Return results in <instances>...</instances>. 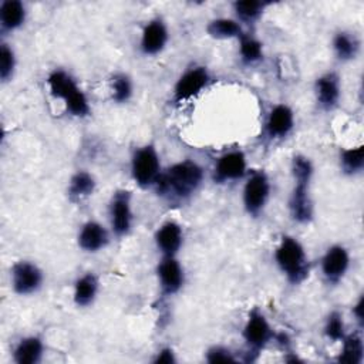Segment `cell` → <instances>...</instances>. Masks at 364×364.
I'll return each instance as SVG.
<instances>
[{
	"label": "cell",
	"instance_id": "7c38bea8",
	"mask_svg": "<svg viewBox=\"0 0 364 364\" xmlns=\"http://www.w3.org/2000/svg\"><path fill=\"white\" fill-rule=\"evenodd\" d=\"M350 267V253L343 245L330 246L320 262L323 279L328 284H338Z\"/></svg>",
	"mask_w": 364,
	"mask_h": 364
},
{
	"label": "cell",
	"instance_id": "7402d4cb",
	"mask_svg": "<svg viewBox=\"0 0 364 364\" xmlns=\"http://www.w3.org/2000/svg\"><path fill=\"white\" fill-rule=\"evenodd\" d=\"M97 188L95 178L87 171H77L68 182L67 195L71 202H81L90 198Z\"/></svg>",
	"mask_w": 364,
	"mask_h": 364
},
{
	"label": "cell",
	"instance_id": "4316f807",
	"mask_svg": "<svg viewBox=\"0 0 364 364\" xmlns=\"http://www.w3.org/2000/svg\"><path fill=\"white\" fill-rule=\"evenodd\" d=\"M239 55L242 63L246 65H253L263 60V43L253 37L252 34L245 33L239 40Z\"/></svg>",
	"mask_w": 364,
	"mask_h": 364
},
{
	"label": "cell",
	"instance_id": "277c9868",
	"mask_svg": "<svg viewBox=\"0 0 364 364\" xmlns=\"http://www.w3.org/2000/svg\"><path fill=\"white\" fill-rule=\"evenodd\" d=\"M274 262L290 284L303 283L310 272V263L303 245L293 236L284 235L274 250Z\"/></svg>",
	"mask_w": 364,
	"mask_h": 364
},
{
	"label": "cell",
	"instance_id": "9a60e30c",
	"mask_svg": "<svg viewBox=\"0 0 364 364\" xmlns=\"http://www.w3.org/2000/svg\"><path fill=\"white\" fill-rule=\"evenodd\" d=\"M168 40L169 33L165 21L161 17H154L141 31L139 48L144 55H156L165 50Z\"/></svg>",
	"mask_w": 364,
	"mask_h": 364
},
{
	"label": "cell",
	"instance_id": "f546056e",
	"mask_svg": "<svg viewBox=\"0 0 364 364\" xmlns=\"http://www.w3.org/2000/svg\"><path fill=\"white\" fill-rule=\"evenodd\" d=\"M17 65V58L13 47L7 43H1L0 46V80L3 84L10 82L14 77Z\"/></svg>",
	"mask_w": 364,
	"mask_h": 364
},
{
	"label": "cell",
	"instance_id": "3957f363",
	"mask_svg": "<svg viewBox=\"0 0 364 364\" xmlns=\"http://www.w3.org/2000/svg\"><path fill=\"white\" fill-rule=\"evenodd\" d=\"M50 94L64 102L67 114L75 118H85L91 114V105L85 92L77 81L64 70L55 68L47 77Z\"/></svg>",
	"mask_w": 364,
	"mask_h": 364
},
{
	"label": "cell",
	"instance_id": "5bb4252c",
	"mask_svg": "<svg viewBox=\"0 0 364 364\" xmlns=\"http://www.w3.org/2000/svg\"><path fill=\"white\" fill-rule=\"evenodd\" d=\"M294 128V112L287 104H276L267 114L264 134L270 141L287 138Z\"/></svg>",
	"mask_w": 364,
	"mask_h": 364
},
{
	"label": "cell",
	"instance_id": "2e32d148",
	"mask_svg": "<svg viewBox=\"0 0 364 364\" xmlns=\"http://www.w3.org/2000/svg\"><path fill=\"white\" fill-rule=\"evenodd\" d=\"M314 95L317 105L323 111H331L338 105L340 95H341V85L340 77L333 73H324L314 81Z\"/></svg>",
	"mask_w": 364,
	"mask_h": 364
},
{
	"label": "cell",
	"instance_id": "5b68a950",
	"mask_svg": "<svg viewBox=\"0 0 364 364\" xmlns=\"http://www.w3.org/2000/svg\"><path fill=\"white\" fill-rule=\"evenodd\" d=\"M161 172V158L155 145L146 144L134 151L131 156V176L141 189L154 188Z\"/></svg>",
	"mask_w": 364,
	"mask_h": 364
},
{
	"label": "cell",
	"instance_id": "44dd1931",
	"mask_svg": "<svg viewBox=\"0 0 364 364\" xmlns=\"http://www.w3.org/2000/svg\"><path fill=\"white\" fill-rule=\"evenodd\" d=\"M98 290H100L98 277L91 272L84 273L74 282V287H73L74 304L77 307L91 306L97 299Z\"/></svg>",
	"mask_w": 364,
	"mask_h": 364
},
{
	"label": "cell",
	"instance_id": "ba28073f",
	"mask_svg": "<svg viewBox=\"0 0 364 364\" xmlns=\"http://www.w3.org/2000/svg\"><path fill=\"white\" fill-rule=\"evenodd\" d=\"M108 216L111 232L124 237L129 235L134 223V212H132V195L127 189H117L108 203Z\"/></svg>",
	"mask_w": 364,
	"mask_h": 364
},
{
	"label": "cell",
	"instance_id": "cb8c5ba5",
	"mask_svg": "<svg viewBox=\"0 0 364 364\" xmlns=\"http://www.w3.org/2000/svg\"><path fill=\"white\" fill-rule=\"evenodd\" d=\"M270 4V1L260 0H237L232 3V9L235 13V18L240 24H255Z\"/></svg>",
	"mask_w": 364,
	"mask_h": 364
},
{
	"label": "cell",
	"instance_id": "4fadbf2b",
	"mask_svg": "<svg viewBox=\"0 0 364 364\" xmlns=\"http://www.w3.org/2000/svg\"><path fill=\"white\" fill-rule=\"evenodd\" d=\"M247 159L243 151L235 149L220 155L213 168L215 183H228L239 181L246 175Z\"/></svg>",
	"mask_w": 364,
	"mask_h": 364
},
{
	"label": "cell",
	"instance_id": "ac0fdd59",
	"mask_svg": "<svg viewBox=\"0 0 364 364\" xmlns=\"http://www.w3.org/2000/svg\"><path fill=\"white\" fill-rule=\"evenodd\" d=\"M77 243L81 250L87 253H97L105 249L109 243V232L102 223L88 220L81 226L77 236Z\"/></svg>",
	"mask_w": 364,
	"mask_h": 364
},
{
	"label": "cell",
	"instance_id": "83f0119b",
	"mask_svg": "<svg viewBox=\"0 0 364 364\" xmlns=\"http://www.w3.org/2000/svg\"><path fill=\"white\" fill-rule=\"evenodd\" d=\"M364 168V146L347 148L340 152V169L347 176H355L361 173Z\"/></svg>",
	"mask_w": 364,
	"mask_h": 364
},
{
	"label": "cell",
	"instance_id": "d6986e66",
	"mask_svg": "<svg viewBox=\"0 0 364 364\" xmlns=\"http://www.w3.org/2000/svg\"><path fill=\"white\" fill-rule=\"evenodd\" d=\"M27 17L26 4L20 0H3L0 3V30L4 34L18 30Z\"/></svg>",
	"mask_w": 364,
	"mask_h": 364
},
{
	"label": "cell",
	"instance_id": "8fae6325",
	"mask_svg": "<svg viewBox=\"0 0 364 364\" xmlns=\"http://www.w3.org/2000/svg\"><path fill=\"white\" fill-rule=\"evenodd\" d=\"M156 277L164 297L175 296L185 283V272L176 256H162L156 266Z\"/></svg>",
	"mask_w": 364,
	"mask_h": 364
},
{
	"label": "cell",
	"instance_id": "4dcf8cb0",
	"mask_svg": "<svg viewBox=\"0 0 364 364\" xmlns=\"http://www.w3.org/2000/svg\"><path fill=\"white\" fill-rule=\"evenodd\" d=\"M324 336L331 340V341H340L346 337V326H344V320H343V316L340 311L337 310H333L327 318H326V323H324Z\"/></svg>",
	"mask_w": 364,
	"mask_h": 364
},
{
	"label": "cell",
	"instance_id": "7a4b0ae2",
	"mask_svg": "<svg viewBox=\"0 0 364 364\" xmlns=\"http://www.w3.org/2000/svg\"><path fill=\"white\" fill-rule=\"evenodd\" d=\"M314 166L306 155H296L291 159L293 188L289 196V213L297 223L306 225L313 220L314 206L311 198V181Z\"/></svg>",
	"mask_w": 364,
	"mask_h": 364
},
{
	"label": "cell",
	"instance_id": "484cf974",
	"mask_svg": "<svg viewBox=\"0 0 364 364\" xmlns=\"http://www.w3.org/2000/svg\"><path fill=\"white\" fill-rule=\"evenodd\" d=\"M341 351L337 357L338 363L344 364H361L364 358V344L363 338L358 333L346 334V337L341 340Z\"/></svg>",
	"mask_w": 364,
	"mask_h": 364
},
{
	"label": "cell",
	"instance_id": "6da1fadb",
	"mask_svg": "<svg viewBox=\"0 0 364 364\" xmlns=\"http://www.w3.org/2000/svg\"><path fill=\"white\" fill-rule=\"evenodd\" d=\"M203 168L193 159H183L162 169L154 188L169 202H183L193 196L203 183Z\"/></svg>",
	"mask_w": 364,
	"mask_h": 364
},
{
	"label": "cell",
	"instance_id": "e0dca14e",
	"mask_svg": "<svg viewBox=\"0 0 364 364\" xmlns=\"http://www.w3.org/2000/svg\"><path fill=\"white\" fill-rule=\"evenodd\" d=\"M154 242L162 256H176L183 245V229L178 222L166 220L156 229Z\"/></svg>",
	"mask_w": 364,
	"mask_h": 364
},
{
	"label": "cell",
	"instance_id": "603a6c76",
	"mask_svg": "<svg viewBox=\"0 0 364 364\" xmlns=\"http://www.w3.org/2000/svg\"><path fill=\"white\" fill-rule=\"evenodd\" d=\"M206 33L209 37L216 40H239L245 31L242 24L236 18H228V17H218L208 23Z\"/></svg>",
	"mask_w": 364,
	"mask_h": 364
},
{
	"label": "cell",
	"instance_id": "d4e9b609",
	"mask_svg": "<svg viewBox=\"0 0 364 364\" xmlns=\"http://www.w3.org/2000/svg\"><path fill=\"white\" fill-rule=\"evenodd\" d=\"M333 51L340 61H351L360 51V41L350 31H338L333 37Z\"/></svg>",
	"mask_w": 364,
	"mask_h": 364
},
{
	"label": "cell",
	"instance_id": "ffe728a7",
	"mask_svg": "<svg viewBox=\"0 0 364 364\" xmlns=\"http://www.w3.org/2000/svg\"><path fill=\"white\" fill-rule=\"evenodd\" d=\"M44 355V341L38 336H26L18 340L13 350V360L17 364H37Z\"/></svg>",
	"mask_w": 364,
	"mask_h": 364
},
{
	"label": "cell",
	"instance_id": "836d02e7",
	"mask_svg": "<svg viewBox=\"0 0 364 364\" xmlns=\"http://www.w3.org/2000/svg\"><path fill=\"white\" fill-rule=\"evenodd\" d=\"M353 316L355 318V321L360 324V327L364 323V296L360 294V297L357 299L355 304L353 306Z\"/></svg>",
	"mask_w": 364,
	"mask_h": 364
},
{
	"label": "cell",
	"instance_id": "52a82bcc",
	"mask_svg": "<svg viewBox=\"0 0 364 364\" xmlns=\"http://www.w3.org/2000/svg\"><path fill=\"white\" fill-rule=\"evenodd\" d=\"M274 334L276 333L273 331L264 313L257 307L252 309L242 330V337L247 351L257 355L274 338Z\"/></svg>",
	"mask_w": 364,
	"mask_h": 364
},
{
	"label": "cell",
	"instance_id": "f1b7e54d",
	"mask_svg": "<svg viewBox=\"0 0 364 364\" xmlns=\"http://www.w3.org/2000/svg\"><path fill=\"white\" fill-rule=\"evenodd\" d=\"M134 94V84L125 73H117L111 80V98L117 104H125Z\"/></svg>",
	"mask_w": 364,
	"mask_h": 364
},
{
	"label": "cell",
	"instance_id": "30bf717a",
	"mask_svg": "<svg viewBox=\"0 0 364 364\" xmlns=\"http://www.w3.org/2000/svg\"><path fill=\"white\" fill-rule=\"evenodd\" d=\"M210 82V74L205 65L186 68L173 85L172 98L175 102H185L196 97Z\"/></svg>",
	"mask_w": 364,
	"mask_h": 364
},
{
	"label": "cell",
	"instance_id": "9c48e42d",
	"mask_svg": "<svg viewBox=\"0 0 364 364\" xmlns=\"http://www.w3.org/2000/svg\"><path fill=\"white\" fill-rule=\"evenodd\" d=\"M44 282L43 270L31 260H18L10 269V284L16 294L30 296L37 293Z\"/></svg>",
	"mask_w": 364,
	"mask_h": 364
},
{
	"label": "cell",
	"instance_id": "1f68e13d",
	"mask_svg": "<svg viewBox=\"0 0 364 364\" xmlns=\"http://www.w3.org/2000/svg\"><path fill=\"white\" fill-rule=\"evenodd\" d=\"M205 360L210 364L215 363H237V357L232 353L230 348L223 347V346H212L208 348L205 354Z\"/></svg>",
	"mask_w": 364,
	"mask_h": 364
},
{
	"label": "cell",
	"instance_id": "d6a6232c",
	"mask_svg": "<svg viewBox=\"0 0 364 364\" xmlns=\"http://www.w3.org/2000/svg\"><path fill=\"white\" fill-rule=\"evenodd\" d=\"M152 363H155V364H173V363H176L175 351L171 347H164L156 353Z\"/></svg>",
	"mask_w": 364,
	"mask_h": 364
},
{
	"label": "cell",
	"instance_id": "8992f818",
	"mask_svg": "<svg viewBox=\"0 0 364 364\" xmlns=\"http://www.w3.org/2000/svg\"><path fill=\"white\" fill-rule=\"evenodd\" d=\"M270 179L264 171H256L246 179L242 191V203L252 218L260 216L270 198Z\"/></svg>",
	"mask_w": 364,
	"mask_h": 364
}]
</instances>
